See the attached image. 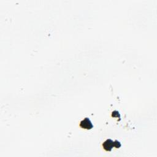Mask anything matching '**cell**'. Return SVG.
Masks as SVG:
<instances>
[{
	"label": "cell",
	"mask_w": 157,
	"mask_h": 157,
	"mask_svg": "<svg viewBox=\"0 0 157 157\" xmlns=\"http://www.w3.org/2000/svg\"><path fill=\"white\" fill-rule=\"evenodd\" d=\"M121 143L119 141H118L117 140L113 141L111 139H107L102 144V147H103L104 149L107 151H110L113 147L119 148L121 147Z\"/></svg>",
	"instance_id": "1"
},
{
	"label": "cell",
	"mask_w": 157,
	"mask_h": 157,
	"mask_svg": "<svg viewBox=\"0 0 157 157\" xmlns=\"http://www.w3.org/2000/svg\"><path fill=\"white\" fill-rule=\"evenodd\" d=\"M80 127L82 128L89 130L93 128V125L91 121H90V118L86 117L84 120H83L82 121H80Z\"/></svg>",
	"instance_id": "2"
}]
</instances>
